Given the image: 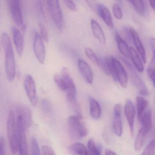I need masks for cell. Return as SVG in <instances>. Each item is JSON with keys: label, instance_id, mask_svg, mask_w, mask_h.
I'll list each match as a JSON object with an SVG mask.
<instances>
[{"label": "cell", "instance_id": "cell-8", "mask_svg": "<svg viewBox=\"0 0 155 155\" xmlns=\"http://www.w3.org/2000/svg\"><path fill=\"white\" fill-rule=\"evenodd\" d=\"M19 155H28V143L25 127L19 118L17 117L16 121Z\"/></svg>", "mask_w": 155, "mask_h": 155}, {"label": "cell", "instance_id": "cell-6", "mask_svg": "<svg viewBox=\"0 0 155 155\" xmlns=\"http://www.w3.org/2000/svg\"><path fill=\"white\" fill-rule=\"evenodd\" d=\"M47 7L55 26L61 31L63 27V18L59 2L57 0L48 1Z\"/></svg>", "mask_w": 155, "mask_h": 155}, {"label": "cell", "instance_id": "cell-13", "mask_svg": "<svg viewBox=\"0 0 155 155\" xmlns=\"http://www.w3.org/2000/svg\"><path fill=\"white\" fill-rule=\"evenodd\" d=\"M124 113L129 126L131 136H133L136 110L133 102L130 100H127L125 103L124 106Z\"/></svg>", "mask_w": 155, "mask_h": 155}, {"label": "cell", "instance_id": "cell-26", "mask_svg": "<svg viewBox=\"0 0 155 155\" xmlns=\"http://www.w3.org/2000/svg\"><path fill=\"white\" fill-rule=\"evenodd\" d=\"M147 135V133H146L141 129L139 130L135 140V146H134L135 150L139 151L143 147Z\"/></svg>", "mask_w": 155, "mask_h": 155}, {"label": "cell", "instance_id": "cell-33", "mask_svg": "<svg viewBox=\"0 0 155 155\" xmlns=\"http://www.w3.org/2000/svg\"><path fill=\"white\" fill-rule=\"evenodd\" d=\"M112 12L114 17L117 19H121L122 18V11L121 8L119 4L115 3L112 6Z\"/></svg>", "mask_w": 155, "mask_h": 155}, {"label": "cell", "instance_id": "cell-38", "mask_svg": "<svg viewBox=\"0 0 155 155\" xmlns=\"http://www.w3.org/2000/svg\"><path fill=\"white\" fill-rule=\"evenodd\" d=\"M5 144L4 137H0V155H5Z\"/></svg>", "mask_w": 155, "mask_h": 155}, {"label": "cell", "instance_id": "cell-31", "mask_svg": "<svg viewBox=\"0 0 155 155\" xmlns=\"http://www.w3.org/2000/svg\"><path fill=\"white\" fill-rule=\"evenodd\" d=\"M31 155H41L38 140L34 137L31 138Z\"/></svg>", "mask_w": 155, "mask_h": 155}, {"label": "cell", "instance_id": "cell-42", "mask_svg": "<svg viewBox=\"0 0 155 155\" xmlns=\"http://www.w3.org/2000/svg\"><path fill=\"white\" fill-rule=\"evenodd\" d=\"M2 47V45L1 42H0V54H1V52Z\"/></svg>", "mask_w": 155, "mask_h": 155}, {"label": "cell", "instance_id": "cell-12", "mask_svg": "<svg viewBox=\"0 0 155 155\" xmlns=\"http://www.w3.org/2000/svg\"><path fill=\"white\" fill-rule=\"evenodd\" d=\"M112 61L117 81L122 87H127L128 83V77L125 68L116 58L112 57Z\"/></svg>", "mask_w": 155, "mask_h": 155}, {"label": "cell", "instance_id": "cell-24", "mask_svg": "<svg viewBox=\"0 0 155 155\" xmlns=\"http://www.w3.org/2000/svg\"><path fill=\"white\" fill-rule=\"evenodd\" d=\"M148 101L144 97L137 96L136 98V106H137V117L139 121H140L142 115L147 109V108L148 106Z\"/></svg>", "mask_w": 155, "mask_h": 155}, {"label": "cell", "instance_id": "cell-40", "mask_svg": "<svg viewBox=\"0 0 155 155\" xmlns=\"http://www.w3.org/2000/svg\"><path fill=\"white\" fill-rule=\"evenodd\" d=\"M105 155H117L115 152L109 149H107L105 151Z\"/></svg>", "mask_w": 155, "mask_h": 155}, {"label": "cell", "instance_id": "cell-39", "mask_svg": "<svg viewBox=\"0 0 155 155\" xmlns=\"http://www.w3.org/2000/svg\"><path fill=\"white\" fill-rule=\"evenodd\" d=\"M149 43L150 48L153 52V54H155V39L154 38H150L149 39Z\"/></svg>", "mask_w": 155, "mask_h": 155}, {"label": "cell", "instance_id": "cell-37", "mask_svg": "<svg viewBox=\"0 0 155 155\" xmlns=\"http://www.w3.org/2000/svg\"><path fill=\"white\" fill-rule=\"evenodd\" d=\"M64 2L66 3V5H67V7L70 10L72 11L76 12L77 11V7H76V5L72 1L70 0H67L65 1Z\"/></svg>", "mask_w": 155, "mask_h": 155}, {"label": "cell", "instance_id": "cell-4", "mask_svg": "<svg viewBox=\"0 0 155 155\" xmlns=\"http://www.w3.org/2000/svg\"><path fill=\"white\" fill-rule=\"evenodd\" d=\"M7 134L11 152L16 154L18 151L17 127L13 111L9 113L7 124Z\"/></svg>", "mask_w": 155, "mask_h": 155}, {"label": "cell", "instance_id": "cell-32", "mask_svg": "<svg viewBox=\"0 0 155 155\" xmlns=\"http://www.w3.org/2000/svg\"><path fill=\"white\" fill-rule=\"evenodd\" d=\"M155 142L154 140L150 141L141 155H155Z\"/></svg>", "mask_w": 155, "mask_h": 155}, {"label": "cell", "instance_id": "cell-16", "mask_svg": "<svg viewBox=\"0 0 155 155\" xmlns=\"http://www.w3.org/2000/svg\"><path fill=\"white\" fill-rule=\"evenodd\" d=\"M130 32L131 39L134 42V45L137 50L138 53L140 56L142 62L146 63L147 61L146 51L139 36L137 31L132 28H130Z\"/></svg>", "mask_w": 155, "mask_h": 155}, {"label": "cell", "instance_id": "cell-28", "mask_svg": "<svg viewBox=\"0 0 155 155\" xmlns=\"http://www.w3.org/2000/svg\"><path fill=\"white\" fill-rule=\"evenodd\" d=\"M155 54H153V57L147 69V73L154 86H155Z\"/></svg>", "mask_w": 155, "mask_h": 155}, {"label": "cell", "instance_id": "cell-21", "mask_svg": "<svg viewBox=\"0 0 155 155\" xmlns=\"http://www.w3.org/2000/svg\"><path fill=\"white\" fill-rule=\"evenodd\" d=\"M115 39L120 53L127 59L130 58V50L127 42L121 38L119 34L116 32Z\"/></svg>", "mask_w": 155, "mask_h": 155}, {"label": "cell", "instance_id": "cell-25", "mask_svg": "<svg viewBox=\"0 0 155 155\" xmlns=\"http://www.w3.org/2000/svg\"><path fill=\"white\" fill-rule=\"evenodd\" d=\"M69 150L76 155H90L87 148L80 142H76L71 145Z\"/></svg>", "mask_w": 155, "mask_h": 155}, {"label": "cell", "instance_id": "cell-30", "mask_svg": "<svg viewBox=\"0 0 155 155\" xmlns=\"http://www.w3.org/2000/svg\"><path fill=\"white\" fill-rule=\"evenodd\" d=\"M87 149L90 155H101L100 150L93 139L89 140L87 143Z\"/></svg>", "mask_w": 155, "mask_h": 155}, {"label": "cell", "instance_id": "cell-23", "mask_svg": "<svg viewBox=\"0 0 155 155\" xmlns=\"http://www.w3.org/2000/svg\"><path fill=\"white\" fill-rule=\"evenodd\" d=\"M130 58L132 59V61L136 69L139 72H143L144 71V66L139 54L133 47L130 48Z\"/></svg>", "mask_w": 155, "mask_h": 155}, {"label": "cell", "instance_id": "cell-5", "mask_svg": "<svg viewBox=\"0 0 155 155\" xmlns=\"http://www.w3.org/2000/svg\"><path fill=\"white\" fill-rule=\"evenodd\" d=\"M120 58L127 66L131 81L137 90L140 95L143 97L148 96L149 91L147 86L138 74L137 73L134 68L132 67V65L124 58Z\"/></svg>", "mask_w": 155, "mask_h": 155}, {"label": "cell", "instance_id": "cell-34", "mask_svg": "<svg viewBox=\"0 0 155 155\" xmlns=\"http://www.w3.org/2000/svg\"><path fill=\"white\" fill-rule=\"evenodd\" d=\"M41 37L43 41L48 42L49 41L48 33L47 28L42 23H40L39 25Z\"/></svg>", "mask_w": 155, "mask_h": 155}, {"label": "cell", "instance_id": "cell-14", "mask_svg": "<svg viewBox=\"0 0 155 155\" xmlns=\"http://www.w3.org/2000/svg\"><path fill=\"white\" fill-rule=\"evenodd\" d=\"M78 67L84 81L88 84H91L93 82V73L89 65L83 59H79L78 61Z\"/></svg>", "mask_w": 155, "mask_h": 155}, {"label": "cell", "instance_id": "cell-27", "mask_svg": "<svg viewBox=\"0 0 155 155\" xmlns=\"http://www.w3.org/2000/svg\"><path fill=\"white\" fill-rule=\"evenodd\" d=\"M130 2L131 3L134 7L136 11L140 16H144L145 14V7L144 2L140 0L130 1Z\"/></svg>", "mask_w": 155, "mask_h": 155}, {"label": "cell", "instance_id": "cell-41", "mask_svg": "<svg viewBox=\"0 0 155 155\" xmlns=\"http://www.w3.org/2000/svg\"><path fill=\"white\" fill-rule=\"evenodd\" d=\"M149 4L150 5V7H151L152 9L154 11L155 8V1H154V0H150V1H149Z\"/></svg>", "mask_w": 155, "mask_h": 155}, {"label": "cell", "instance_id": "cell-15", "mask_svg": "<svg viewBox=\"0 0 155 155\" xmlns=\"http://www.w3.org/2000/svg\"><path fill=\"white\" fill-rule=\"evenodd\" d=\"M121 112H122V106L121 104H116L114 107L113 128L115 134L118 137H120L122 133Z\"/></svg>", "mask_w": 155, "mask_h": 155}, {"label": "cell", "instance_id": "cell-36", "mask_svg": "<svg viewBox=\"0 0 155 155\" xmlns=\"http://www.w3.org/2000/svg\"><path fill=\"white\" fill-rule=\"evenodd\" d=\"M42 152L43 155H56L54 150L48 146H42Z\"/></svg>", "mask_w": 155, "mask_h": 155}, {"label": "cell", "instance_id": "cell-35", "mask_svg": "<svg viewBox=\"0 0 155 155\" xmlns=\"http://www.w3.org/2000/svg\"><path fill=\"white\" fill-rule=\"evenodd\" d=\"M41 107L42 110L45 113H48L51 111V105L48 100L43 99L41 101Z\"/></svg>", "mask_w": 155, "mask_h": 155}, {"label": "cell", "instance_id": "cell-29", "mask_svg": "<svg viewBox=\"0 0 155 155\" xmlns=\"http://www.w3.org/2000/svg\"><path fill=\"white\" fill-rule=\"evenodd\" d=\"M85 54L91 62L98 67H100L99 58L97 57L96 53L90 48H85Z\"/></svg>", "mask_w": 155, "mask_h": 155}, {"label": "cell", "instance_id": "cell-22", "mask_svg": "<svg viewBox=\"0 0 155 155\" xmlns=\"http://www.w3.org/2000/svg\"><path fill=\"white\" fill-rule=\"evenodd\" d=\"M90 113L93 119H99L101 114V109L99 103L94 98L90 97L89 98Z\"/></svg>", "mask_w": 155, "mask_h": 155}, {"label": "cell", "instance_id": "cell-20", "mask_svg": "<svg viewBox=\"0 0 155 155\" xmlns=\"http://www.w3.org/2000/svg\"><path fill=\"white\" fill-rule=\"evenodd\" d=\"M140 122H141L140 129L148 134L152 129V119L151 111L150 109H147L141 117Z\"/></svg>", "mask_w": 155, "mask_h": 155}, {"label": "cell", "instance_id": "cell-18", "mask_svg": "<svg viewBox=\"0 0 155 155\" xmlns=\"http://www.w3.org/2000/svg\"><path fill=\"white\" fill-rule=\"evenodd\" d=\"M12 32L13 41L17 53L19 56H21L23 54L24 48V40L23 35L20 30L16 27H12Z\"/></svg>", "mask_w": 155, "mask_h": 155}, {"label": "cell", "instance_id": "cell-7", "mask_svg": "<svg viewBox=\"0 0 155 155\" xmlns=\"http://www.w3.org/2000/svg\"><path fill=\"white\" fill-rule=\"evenodd\" d=\"M8 6L13 21L22 31H25L26 25L23 20L20 2L18 0H11L8 1Z\"/></svg>", "mask_w": 155, "mask_h": 155}, {"label": "cell", "instance_id": "cell-11", "mask_svg": "<svg viewBox=\"0 0 155 155\" xmlns=\"http://www.w3.org/2000/svg\"><path fill=\"white\" fill-rule=\"evenodd\" d=\"M33 50L38 61L41 64H43L46 58V49L43 40L37 31L34 33Z\"/></svg>", "mask_w": 155, "mask_h": 155}, {"label": "cell", "instance_id": "cell-10", "mask_svg": "<svg viewBox=\"0 0 155 155\" xmlns=\"http://www.w3.org/2000/svg\"><path fill=\"white\" fill-rule=\"evenodd\" d=\"M17 117L19 118L22 122L25 129L29 128L32 124V113L27 105L18 104L16 107Z\"/></svg>", "mask_w": 155, "mask_h": 155}, {"label": "cell", "instance_id": "cell-3", "mask_svg": "<svg viewBox=\"0 0 155 155\" xmlns=\"http://www.w3.org/2000/svg\"><path fill=\"white\" fill-rule=\"evenodd\" d=\"M82 118L74 115L71 116L68 119L69 133L72 139H80L87 135L88 129L85 124L81 121Z\"/></svg>", "mask_w": 155, "mask_h": 155}, {"label": "cell", "instance_id": "cell-9", "mask_svg": "<svg viewBox=\"0 0 155 155\" xmlns=\"http://www.w3.org/2000/svg\"><path fill=\"white\" fill-rule=\"evenodd\" d=\"M23 84L30 101L33 106H36L38 102L37 88L35 81L31 75L27 74L25 76Z\"/></svg>", "mask_w": 155, "mask_h": 155}, {"label": "cell", "instance_id": "cell-2", "mask_svg": "<svg viewBox=\"0 0 155 155\" xmlns=\"http://www.w3.org/2000/svg\"><path fill=\"white\" fill-rule=\"evenodd\" d=\"M1 43L5 52L6 76L9 81H12L16 76V62L11 40L6 32L2 34Z\"/></svg>", "mask_w": 155, "mask_h": 155}, {"label": "cell", "instance_id": "cell-1", "mask_svg": "<svg viewBox=\"0 0 155 155\" xmlns=\"http://www.w3.org/2000/svg\"><path fill=\"white\" fill-rule=\"evenodd\" d=\"M54 81L59 88L65 91L67 99L71 105L77 102L76 85L68 70L63 67L59 73L54 75Z\"/></svg>", "mask_w": 155, "mask_h": 155}, {"label": "cell", "instance_id": "cell-19", "mask_svg": "<svg viewBox=\"0 0 155 155\" xmlns=\"http://www.w3.org/2000/svg\"><path fill=\"white\" fill-rule=\"evenodd\" d=\"M91 31L94 37L97 39L101 44L104 45L106 44V39L103 30L99 23L95 20H91Z\"/></svg>", "mask_w": 155, "mask_h": 155}, {"label": "cell", "instance_id": "cell-17", "mask_svg": "<svg viewBox=\"0 0 155 155\" xmlns=\"http://www.w3.org/2000/svg\"><path fill=\"white\" fill-rule=\"evenodd\" d=\"M96 8L98 14L99 15L106 25L110 28L111 29H113L114 28L113 19L108 9L101 3L97 4Z\"/></svg>", "mask_w": 155, "mask_h": 155}]
</instances>
